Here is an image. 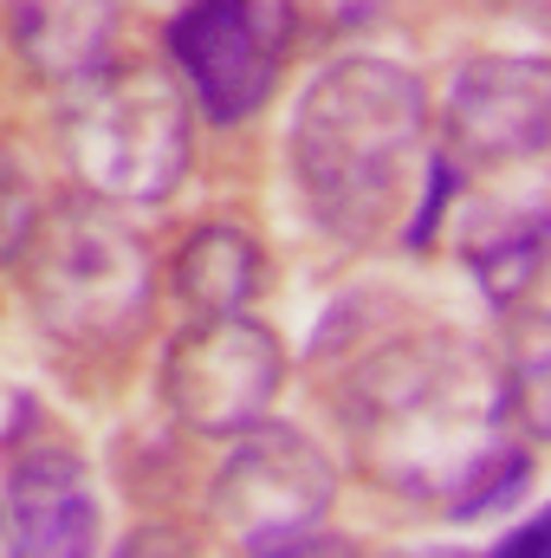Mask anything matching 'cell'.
Wrapping results in <instances>:
<instances>
[{"label": "cell", "mask_w": 551, "mask_h": 558, "mask_svg": "<svg viewBox=\"0 0 551 558\" xmlns=\"http://www.w3.org/2000/svg\"><path fill=\"white\" fill-rule=\"evenodd\" d=\"M279 377H285V351L247 312L195 318L162 357V397L175 422L195 435H234L260 422L279 397Z\"/></svg>", "instance_id": "obj_6"}, {"label": "cell", "mask_w": 551, "mask_h": 558, "mask_svg": "<svg viewBox=\"0 0 551 558\" xmlns=\"http://www.w3.org/2000/svg\"><path fill=\"white\" fill-rule=\"evenodd\" d=\"M0 553H7V513H0Z\"/></svg>", "instance_id": "obj_15"}, {"label": "cell", "mask_w": 551, "mask_h": 558, "mask_svg": "<svg viewBox=\"0 0 551 558\" xmlns=\"http://www.w3.org/2000/svg\"><path fill=\"white\" fill-rule=\"evenodd\" d=\"M39 221V195H33V169L0 143V260L20 254V241L33 234Z\"/></svg>", "instance_id": "obj_13"}, {"label": "cell", "mask_w": 551, "mask_h": 558, "mask_svg": "<svg viewBox=\"0 0 551 558\" xmlns=\"http://www.w3.org/2000/svg\"><path fill=\"white\" fill-rule=\"evenodd\" d=\"M421 124L428 98L409 65L331 59L292 111V175L311 221L351 247L377 241L409 195Z\"/></svg>", "instance_id": "obj_2"}, {"label": "cell", "mask_w": 551, "mask_h": 558, "mask_svg": "<svg viewBox=\"0 0 551 558\" xmlns=\"http://www.w3.org/2000/svg\"><path fill=\"white\" fill-rule=\"evenodd\" d=\"M383 0H279V20L285 33H305V39H331V33H357L364 20H377Z\"/></svg>", "instance_id": "obj_14"}, {"label": "cell", "mask_w": 551, "mask_h": 558, "mask_svg": "<svg viewBox=\"0 0 551 558\" xmlns=\"http://www.w3.org/2000/svg\"><path fill=\"white\" fill-rule=\"evenodd\" d=\"M441 137L454 162H480V169H506V162H532L551 137V72L546 59H467L448 85L441 105Z\"/></svg>", "instance_id": "obj_8"}, {"label": "cell", "mask_w": 551, "mask_h": 558, "mask_svg": "<svg viewBox=\"0 0 551 558\" xmlns=\"http://www.w3.org/2000/svg\"><path fill=\"white\" fill-rule=\"evenodd\" d=\"M331 494L338 468L325 461V448H311L298 428L247 422L234 428V448L208 487V513L247 553H298L331 513Z\"/></svg>", "instance_id": "obj_5"}, {"label": "cell", "mask_w": 551, "mask_h": 558, "mask_svg": "<svg viewBox=\"0 0 551 558\" xmlns=\"http://www.w3.org/2000/svg\"><path fill=\"white\" fill-rule=\"evenodd\" d=\"M13 260L33 318L59 344H124L149 312V247L105 195H72L46 208Z\"/></svg>", "instance_id": "obj_3"}, {"label": "cell", "mask_w": 551, "mask_h": 558, "mask_svg": "<svg viewBox=\"0 0 551 558\" xmlns=\"http://www.w3.org/2000/svg\"><path fill=\"white\" fill-rule=\"evenodd\" d=\"M461 254L474 279L487 286L493 305H519L539 286V260H546V215L539 208H500L487 221H474L461 234Z\"/></svg>", "instance_id": "obj_12"}, {"label": "cell", "mask_w": 551, "mask_h": 558, "mask_svg": "<svg viewBox=\"0 0 551 558\" xmlns=\"http://www.w3.org/2000/svg\"><path fill=\"white\" fill-rule=\"evenodd\" d=\"M65 149L91 195L162 202L188 169V98L162 65H98L65 111Z\"/></svg>", "instance_id": "obj_4"}, {"label": "cell", "mask_w": 551, "mask_h": 558, "mask_svg": "<svg viewBox=\"0 0 551 558\" xmlns=\"http://www.w3.org/2000/svg\"><path fill=\"white\" fill-rule=\"evenodd\" d=\"M175 299L195 312V318H221V312H247L260 279H267V260H260V241L247 228H201L188 234V247L175 254Z\"/></svg>", "instance_id": "obj_11"}, {"label": "cell", "mask_w": 551, "mask_h": 558, "mask_svg": "<svg viewBox=\"0 0 551 558\" xmlns=\"http://www.w3.org/2000/svg\"><path fill=\"white\" fill-rule=\"evenodd\" d=\"M111 26H118L111 0H7L13 52L52 85H78L85 72H98L111 52Z\"/></svg>", "instance_id": "obj_10"}, {"label": "cell", "mask_w": 551, "mask_h": 558, "mask_svg": "<svg viewBox=\"0 0 551 558\" xmlns=\"http://www.w3.org/2000/svg\"><path fill=\"white\" fill-rule=\"evenodd\" d=\"M7 546L13 553H46V558H72L98 546V494L91 474L78 468V454L65 448H33L13 461L7 494Z\"/></svg>", "instance_id": "obj_9"}, {"label": "cell", "mask_w": 551, "mask_h": 558, "mask_svg": "<svg viewBox=\"0 0 551 558\" xmlns=\"http://www.w3.org/2000/svg\"><path fill=\"white\" fill-rule=\"evenodd\" d=\"M169 52L215 124L254 118L279 85L285 20L279 0H188L169 26Z\"/></svg>", "instance_id": "obj_7"}, {"label": "cell", "mask_w": 551, "mask_h": 558, "mask_svg": "<svg viewBox=\"0 0 551 558\" xmlns=\"http://www.w3.org/2000/svg\"><path fill=\"white\" fill-rule=\"evenodd\" d=\"M338 422L357 468L454 520L506 507L532 461L513 441V397L500 357L461 331H409L377 344L338 390Z\"/></svg>", "instance_id": "obj_1"}]
</instances>
